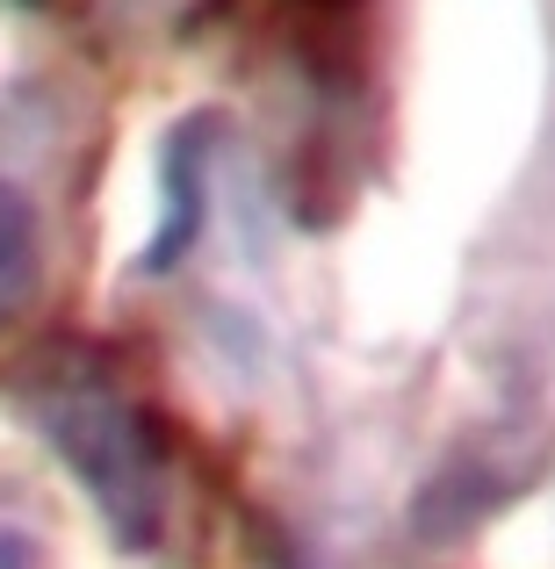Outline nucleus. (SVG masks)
<instances>
[{"instance_id": "obj_1", "label": "nucleus", "mask_w": 555, "mask_h": 569, "mask_svg": "<svg viewBox=\"0 0 555 569\" xmlns=\"http://www.w3.org/2000/svg\"><path fill=\"white\" fill-rule=\"evenodd\" d=\"M29 418L58 447L72 483L101 505L116 541L152 548L167 527V447L145 403L101 361H51L43 376H29Z\"/></svg>"}, {"instance_id": "obj_2", "label": "nucleus", "mask_w": 555, "mask_h": 569, "mask_svg": "<svg viewBox=\"0 0 555 569\" xmlns=\"http://www.w3.org/2000/svg\"><path fill=\"white\" fill-rule=\"evenodd\" d=\"M43 281V231H37V209L22 202V188L0 181V325L22 318V303L37 296Z\"/></svg>"}]
</instances>
